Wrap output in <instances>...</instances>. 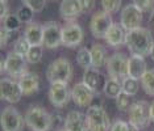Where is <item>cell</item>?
I'll return each mask as SVG.
<instances>
[{
	"instance_id": "41",
	"label": "cell",
	"mask_w": 154,
	"mask_h": 131,
	"mask_svg": "<svg viewBox=\"0 0 154 131\" xmlns=\"http://www.w3.org/2000/svg\"><path fill=\"white\" fill-rule=\"evenodd\" d=\"M150 119L154 123V100L152 101V104H150Z\"/></svg>"
},
{
	"instance_id": "34",
	"label": "cell",
	"mask_w": 154,
	"mask_h": 131,
	"mask_svg": "<svg viewBox=\"0 0 154 131\" xmlns=\"http://www.w3.org/2000/svg\"><path fill=\"white\" fill-rule=\"evenodd\" d=\"M133 4L142 12H152L154 9V0H133Z\"/></svg>"
},
{
	"instance_id": "45",
	"label": "cell",
	"mask_w": 154,
	"mask_h": 131,
	"mask_svg": "<svg viewBox=\"0 0 154 131\" xmlns=\"http://www.w3.org/2000/svg\"><path fill=\"white\" fill-rule=\"evenodd\" d=\"M0 1H8V0H0Z\"/></svg>"
},
{
	"instance_id": "15",
	"label": "cell",
	"mask_w": 154,
	"mask_h": 131,
	"mask_svg": "<svg viewBox=\"0 0 154 131\" xmlns=\"http://www.w3.org/2000/svg\"><path fill=\"white\" fill-rule=\"evenodd\" d=\"M96 93L90 89L83 81L76 83L71 88V100L79 108H90Z\"/></svg>"
},
{
	"instance_id": "4",
	"label": "cell",
	"mask_w": 154,
	"mask_h": 131,
	"mask_svg": "<svg viewBox=\"0 0 154 131\" xmlns=\"http://www.w3.org/2000/svg\"><path fill=\"white\" fill-rule=\"evenodd\" d=\"M87 129L90 131H109L111 119L103 106L91 105L86 113Z\"/></svg>"
},
{
	"instance_id": "36",
	"label": "cell",
	"mask_w": 154,
	"mask_h": 131,
	"mask_svg": "<svg viewBox=\"0 0 154 131\" xmlns=\"http://www.w3.org/2000/svg\"><path fill=\"white\" fill-rule=\"evenodd\" d=\"M12 33H13V32L8 30L7 28H4V26L2 25V30H0V43H2V47H5L7 43L11 41Z\"/></svg>"
},
{
	"instance_id": "2",
	"label": "cell",
	"mask_w": 154,
	"mask_h": 131,
	"mask_svg": "<svg viewBox=\"0 0 154 131\" xmlns=\"http://www.w3.org/2000/svg\"><path fill=\"white\" fill-rule=\"evenodd\" d=\"M25 123L32 131H50L54 126L53 115L42 106L32 105L25 112Z\"/></svg>"
},
{
	"instance_id": "21",
	"label": "cell",
	"mask_w": 154,
	"mask_h": 131,
	"mask_svg": "<svg viewBox=\"0 0 154 131\" xmlns=\"http://www.w3.org/2000/svg\"><path fill=\"white\" fill-rule=\"evenodd\" d=\"M146 71H148V67H146V60L143 57L132 55L128 59V76L140 80Z\"/></svg>"
},
{
	"instance_id": "39",
	"label": "cell",
	"mask_w": 154,
	"mask_h": 131,
	"mask_svg": "<svg viewBox=\"0 0 154 131\" xmlns=\"http://www.w3.org/2000/svg\"><path fill=\"white\" fill-rule=\"evenodd\" d=\"M9 15V8L7 5V1H0V19L2 21Z\"/></svg>"
},
{
	"instance_id": "1",
	"label": "cell",
	"mask_w": 154,
	"mask_h": 131,
	"mask_svg": "<svg viewBox=\"0 0 154 131\" xmlns=\"http://www.w3.org/2000/svg\"><path fill=\"white\" fill-rule=\"evenodd\" d=\"M154 41L153 36L149 29L146 28H136L127 32V38L125 45L132 55H140V57H146L149 55V51L152 49Z\"/></svg>"
},
{
	"instance_id": "18",
	"label": "cell",
	"mask_w": 154,
	"mask_h": 131,
	"mask_svg": "<svg viewBox=\"0 0 154 131\" xmlns=\"http://www.w3.org/2000/svg\"><path fill=\"white\" fill-rule=\"evenodd\" d=\"M19 84L23 89L24 96H33L40 91V77L36 72H25L19 79Z\"/></svg>"
},
{
	"instance_id": "22",
	"label": "cell",
	"mask_w": 154,
	"mask_h": 131,
	"mask_svg": "<svg viewBox=\"0 0 154 131\" xmlns=\"http://www.w3.org/2000/svg\"><path fill=\"white\" fill-rule=\"evenodd\" d=\"M83 83H85L90 89H92L96 95L100 93L101 74H100L99 68L90 67V68H87V70H85V74H83Z\"/></svg>"
},
{
	"instance_id": "29",
	"label": "cell",
	"mask_w": 154,
	"mask_h": 131,
	"mask_svg": "<svg viewBox=\"0 0 154 131\" xmlns=\"http://www.w3.org/2000/svg\"><path fill=\"white\" fill-rule=\"evenodd\" d=\"M42 53H44L42 46H30L25 59L28 63H30V64H37L42 59Z\"/></svg>"
},
{
	"instance_id": "35",
	"label": "cell",
	"mask_w": 154,
	"mask_h": 131,
	"mask_svg": "<svg viewBox=\"0 0 154 131\" xmlns=\"http://www.w3.org/2000/svg\"><path fill=\"white\" fill-rule=\"evenodd\" d=\"M24 5H28L29 8H32L34 12H41L44 9L46 0H23Z\"/></svg>"
},
{
	"instance_id": "25",
	"label": "cell",
	"mask_w": 154,
	"mask_h": 131,
	"mask_svg": "<svg viewBox=\"0 0 154 131\" xmlns=\"http://www.w3.org/2000/svg\"><path fill=\"white\" fill-rule=\"evenodd\" d=\"M143 92L149 96H154V68H150L140 79Z\"/></svg>"
},
{
	"instance_id": "12",
	"label": "cell",
	"mask_w": 154,
	"mask_h": 131,
	"mask_svg": "<svg viewBox=\"0 0 154 131\" xmlns=\"http://www.w3.org/2000/svg\"><path fill=\"white\" fill-rule=\"evenodd\" d=\"M0 96L4 101L9 102V104H17L24 96V93L19 81L3 77L0 81Z\"/></svg>"
},
{
	"instance_id": "30",
	"label": "cell",
	"mask_w": 154,
	"mask_h": 131,
	"mask_svg": "<svg viewBox=\"0 0 154 131\" xmlns=\"http://www.w3.org/2000/svg\"><path fill=\"white\" fill-rule=\"evenodd\" d=\"M30 46H32V45L28 42V39L23 36V37H19V38L15 41V45H13V51H15L16 54H19V55L26 57V54H28V51H29Z\"/></svg>"
},
{
	"instance_id": "13",
	"label": "cell",
	"mask_w": 154,
	"mask_h": 131,
	"mask_svg": "<svg viewBox=\"0 0 154 131\" xmlns=\"http://www.w3.org/2000/svg\"><path fill=\"white\" fill-rule=\"evenodd\" d=\"M26 63L28 62L25 57L16 54L15 51H11L5 57V72L11 77L20 79L25 72H28Z\"/></svg>"
},
{
	"instance_id": "31",
	"label": "cell",
	"mask_w": 154,
	"mask_h": 131,
	"mask_svg": "<svg viewBox=\"0 0 154 131\" xmlns=\"http://www.w3.org/2000/svg\"><path fill=\"white\" fill-rule=\"evenodd\" d=\"M2 25L7 28L8 30H11V32H16V30H19L20 26H21V20L19 19L17 15H8L2 21Z\"/></svg>"
},
{
	"instance_id": "43",
	"label": "cell",
	"mask_w": 154,
	"mask_h": 131,
	"mask_svg": "<svg viewBox=\"0 0 154 131\" xmlns=\"http://www.w3.org/2000/svg\"><path fill=\"white\" fill-rule=\"evenodd\" d=\"M149 55H150V58H152V60L154 62V43H153L152 49H150V51H149Z\"/></svg>"
},
{
	"instance_id": "14",
	"label": "cell",
	"mask_w": 154,
	"mask_h": 131,
	"mask_svg": "<svg viewBox=\"0 0 154 131\" xmlns=\"http://www.w3.org/2000/svg\"><path fill=\"white\" fill-rule=\"evenodd\" d=\"M62 45V28L55 21L44 24V41L42 46L46 49H57Z\"/></svg>"
},
{
	"instance_id": "37",
	"label": "cell",
	"mask_w": 154,
	"mask_h": 131,
	"mask_svg": "<svg viewBox=\"0 0 154 131\" xmlns=\"http://www.w3.org/2000/svg\"><path fill=\"white\" fill-rule=\"evenodd\" d=\"M109 131H129V122H125V121H121V119L115 121L112 123Z\"/></svg>"
},
{
	"instance_id": "47",
	"label": "cell",
	"mask_w": 154,
	"mask_h": 131,
	"mask_svg": "<svg viewBox=\"0 0 154 131\" xmlns=\"http://www.w3.org/2000/svg\"><path fill=\"white\" fill-rule=\"evenodd\" d=\"M86 131H90V130H86Z\"/></svg>"
},
{
	"instance_id": "3",
	"label": "cell",
	"mask_w": 154,
	"mask_h": 131,
	"mask_svg": "<svg viewBox=\"0 0 154 131\" xmlns=\"http://www.w3.org/2000/svg\"><path fill=\"white\" fill-rule=\"evenodd\" d=\"M72 66L66 58H57L46 68V79L50 83H69L72 79Z\"/></svg>"
},
{
	"instance_id": "40",
	"label": "cell",
	"mask_w": 154,
	"mask_h": 131,
	"mask_svg": "<svg viewBox=\"0 0 154 131\" xmlns=\"http://www.w3.org/2000/svg\"><path fill=\"white\" fill-rule=\"evenodd\" d=\"M148 24H149V26H150V28H152V29L154 30V9H153L152 12H150V15H149Z\"/></svg>"
},
{
	"instance_id": "7",
	"label": "cell",
	"mask_w": 154,
	"mask_h": 131,
	"mask_svg": "<svg viewBox=\"0 0 154 131\" xmlns=\"http://www.w3.org/2000/svg\"><path fill=\"white\" fill-rule=\"evenodd\" d=\"M112 15L106 11H99L94 13L90 20V30L95 38H104L107 32L112 26Z\"/></svg>"
},
{
	"instance_id": "11",
	"label": "cell",
	"mask_w": 154,
	"mask_h": 131,
	"mask_svg": "<svg viewBox=\"0 0 154 131\" xmlns=\"http://www.w3.org/2000/svg\"><path fill=\"white\" fill-rule=\"evenodd\" d=\"M142 13L143 12L141 9H138L133 3L125 5L121 9V13H120V24L127 32H129L132 29H136V28H140L142 22V19H143Z\"/></svg>"
},
{
	"instance_id": "23",
	"label": "cell",
	"mask_w": 154,
	"mask_h": 131,
	"mask_svg": "<svg viewBox=\"0 0 154 131\" xmlns=\"http://www.w3.org/2000/svg\"><path fill=\"white\" fill-rule=\"evenodd\" d=\"M91 58H92V67L100 68L104 64H107L108 57H107V49L100 43H94L91 47Z\"/></svg>"
},
{
	"instance_id": "33",
	"label": "cell",
	"mask_w": 154,
	"mask_h": 131,
	"mask_svg": "<svg viewBox=\"0 0 154 131\" xmlns=\"http://www.w3.org/2000/svg\"><path fill=\"white\" fill-rule=\"evenodd\" d=\"M19 16V19L21 20V22H25V24H29L32 22V19H33V15H34V11L32 8H29L28 5H21L19 8V11L16 13Z\"/></svg>"
},
{
	"instance_id": "9",
	"label": "cell",
	"mask_w": 154,
	"mask_h": 131,
	"mask_svg": "<svg viewBox=\"0 0 154 131\" xmlns=\"http://www.w3.org/2000/svg\"><path fill=\"white\" fill-rule=\"evenodd\" d=\"M85 39V32L82 26L74 21H69L62 26V45L70 49L79 46Z\"/></svg>"
},
{
	"instance_id": "5",
	"label": "cell",
	"mask_w": 154,
	"mask_h": 131,
	"mask_svg": "<svg viewBox=\"0 0 154 131\" xmlns=\"http://www.w3.org/2000/svg\"><path fill=\"white\" fill-rule=\"evenodd\" d=\"M129 123L136 126L138 130H143L152 122L150 119V104L145 100H138L132 104L128 110Z\"/></svg>"
},
{
	"instance_id": "10",
	"label": "cell",
	"mask_w": 154,
	"mask_h": 131,
	"mask_svg": "<svg viewBox=\"0 0 154 131\" xmlns=\"http://www.w3.org/2000/svg\"><path fill=\"white\" fill-rule=\"evenodd\" d=\"M71 100V91L67 83H51L49 89V101L55 108H65Z\"/></svg>"
},
{
	"instance_id": "38",
	"label": "cell",
	"mask_w": 154,
	"mask_h": 131,
	"mask_svg": "<svg viewBox=\"0 0 154 131\" xmlns=\"http://www.w3.org/2000/svg\"><path fill=\"white\" fill-rule=\"evenodd\" d=\"M83 8V13H90L95 7V0H80Z\"/></svg>"
},
{
	"instance_id": "8",
	"label": "cell",
	"mask_w": 154,
	"mask_h": 131,
	"mask_svg": "<svg viewBox=\"0 0 154 131\" xmlns=\"http://www.w3.org/2000/svg\"><path fill=\"white\" fill-rule=\"evenodd\" d=\"M128 59L122 53H113L107 60V72L109 77L122 80L128 76Z\"/></svg>"
},
{
	"instance_id": "42",
	"label": "cell",
	"mask_w": 154,
	"mask_h": 131,
	"mask_svg": "<svg viewBox=\"0 0 154 131\" xmlns=\"http://www.w3.org/2000/svg\"><path fill=\"white\" fill-rule=\"evenodd\" d=\"M0 63H2V66H0V68H2V72H5V58L2 57V60H0Z\"/></svg>"
},
{
	"instance_id": "16",
	"label": "cell",
	"mask_w": 154,
	"mask_h": 131,
	"mask_svg": "<svg viewBox=\"0 0 154 131\" xmlns=\"http://www.w3.org/2000/svg\"><path fill=\"white\" fill-rule=\"evenodd\" d=\"M65 129L67 131H86L87 129V118L79 110H71L67 113L65 118Z\"/></svg>"
},
{
	"instance_id": "6",
	"label": "cell",
	"mask_w": 154,
	"mask_h": 131,
	"mask_svg": "<svg viewBox=\"0 0 154 131\" xmlns=\"http://www.w3.org/2000/svg\"><path fill=\"white\" fill-rule=\"evenodd\" d=\"M0 122L3 131H23L24 126L26 125L25 117H23L21 113L13 106H7L3 109Z\"/></svg>"
},
{
	"instance_id": "19",
	"label": "cell",
	"mask_w": 154,
	"mask_h": 131,
	"mask_svg": "<svg viewBox=\"0 0 154 131\" xmlns=\"http://www.w3.org/2000/svg\"><path fill=\"white\" fill-rule=\"evenodd\" d=\"M125 38H127V30L122 28L121 24L113 22L109 30L107 32L104 39L107 41V43L112 47H119L121 45L125 43Z\"/></svg>"
},
{
	"instance_id": "20",
	"label": "cell",
	"mask_w": 154,
	"mask_h": 131,
	"mask_svg": "<svg viewBox=\"0 0 154 131\" xmlns=\"http://www.w3.org/2000/svg\"><path fill=\"white\" fill-rule=\"evenodd\" d=\"M24 37L28 39L32 46H42L44 41V25L38 22H29L26 24L24 29Z\"/></svg>"
},
{
	"instance_id": "24",
	"label": "cell",
	"mask_w": 154,
	"mask_h": 131,
	"mask_svg": "<svg viewBox=\"0 0 154 131\" xmlns=\"http://www.w3.org/2000/svg\"><path fill=\"white\" fill-rule=\"evenodd\" d=\"M121 92H122V84L119 79H113V77L107 79L103 87V93L106 95V97L116 100V97Z\"/></svg>"
},
{
	"instance_id": "27",
	"label": "cell",
	"mask_w": 154,
	"mask_h": 131,
	"mask_svg": "<svg viewBox=\"0 0 154 131\" xmlns=\"http://www.w3.org/2000/svg\"><path fill=\"white\" fill-rule=\"evenodd\" d=\"M121 84H122V92L128 93V95L134 96L136 93L138 92V87H140L138 79H134L132 76H127L121 80Z\"/></svg>"
},
{
	"instance_id": "44",
	"label": "cell",
	"mask_w": 154,
	"mask_h": 131,
	"mask_svg": "<svg viewBox=\"0 0 154 131\" xmlns=\"http://www.w3.org/2000/svg\"><path fill=\"white\" fill-rule=\"evenodd\" d=\"M129 131H140V130L136 126H133L132 123H129Z\"/></svg>"
},
{
	"instance_id": "17",
	"label": "cell",
	"mask_w": 154,
	"mask_h": 131,
	"mask_svg": "<svg viewBox=\"0 0 154 131\" xmlns=\"http://www.w3.org/2000/svg\"><path fill=\"white\" fill-rule=\"evenodd\" d=\"M83 13L80 0H62L59 5V15L62 19L72 21Z\"/></svg>"
},
{
	"instance_id": "26",
	"label": "cell",
	"mask_w": 154,
	"mask_h": 131,
	"mask_svg": "<svg viewBox=\"0 0 154 131\" xmlns=\"http://www.w3.org/2000/svg\"><path fill=\"white\" fill-rule=\"evenodd\" d=\"M76 63H78L79 67L87 68L92 67V58H91V50L87 49V47H80L76 53Z\"/></svg>"
},
{
	"instance_id": "46",
	"label": "cell",
	"mask_w": 154,
	"mask_h": 131,
	"mask_svg": "<svg viewBox=\"0 0 154 131\" xmlns=\"http://www.w3.org/2000/svg\"><path fill=\"white\" fill-rule=\"evenodd\" d=\"M61 131H67V130H66V129H63V130H61Z\"/></svg>"
},
{
	"instance_id": "32",
	"label": "cell",
	"mask_w": 154,
	"mask_h": 131,
	"mask_svg": "<svg viewBox=\"0 0 154 131\" xmlns=\"http://www.w3.org/2000/svg\"><path fill=\"white\" fill-rule=\"evenodd\" d=\"M122 0H101V7L103 11H106L108 13H117L121 8Z\"/></svg>"
},
{
	"instance_id": "28",
	"label": "cell",
	"mask_w": 154,
	"mask_h": 131,
	"mask_svg": "<svg viewBox=\"0 0 154 131\" xmlns=\"http://www.w3.org/2000/svg\"><path fill=\"white\" fill-rule=\"evenodd\" d=\"M132 97H133V96L128 95V93L121 92L120 95L116 97V106H117V109L120 110V112H128L129 108L132 106V104L134 102Z\"/></svg>"
}]
</instances>
